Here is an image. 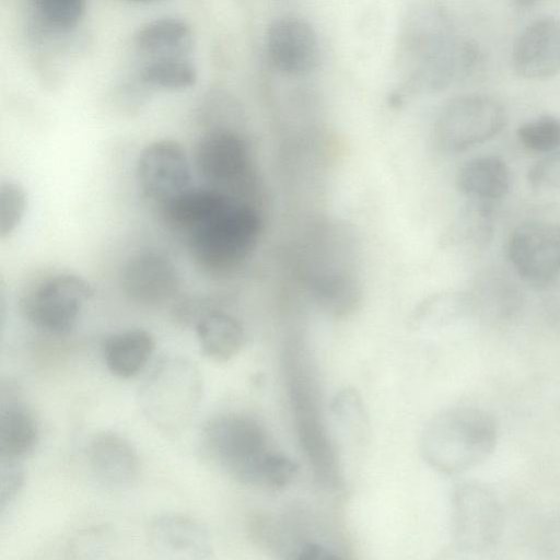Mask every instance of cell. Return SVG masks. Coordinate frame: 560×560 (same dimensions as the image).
I'll use <instances>...</instances> for the list:
<instances>
[{
  "label": "cell",
  "mask_w": 560,
  "mask_h": 560,
  "mask_svg": "<svg viewBox=\"0 0 560 560\" xmlns=\"http://www.w3.org/2000/svg\"><path fill=\"white\" fill-rule=\"evenodd\" d=\"M14 464L2 463L1 504H4L19 491L23 481L22 474Z\"/></svg>",
  "instance_id": "cell-30"
},
{
  "label": "cell",
  "mask_w": 560,
  "mask_h": 560,
  "mask_svg": "<svg viewBox=\"0 0 560 560\" xmlns=\"http://www.w3.org/2000/svg\"><path fill=\"white\" fill-rule=\"evenodd\" d=\"M135 46L145 61L188 58L194 47V34L180 19L160 18L138 30Z\"/></svg>",
  "instance_id": "cell-17"
},
{
  "label": "cell",
  "mask_w": 560,
  "mask_h": 560,
  "mask_svg": "<svg viewBox=\"0 0 560 560\" xmlns=\"http://www.w3.org/2000/svg\"><path fill=\"white\" fill-rule=\"evenodd\" d=\"M199 173L214 188H229L233 197L254 189V173L247 143L235 131L215 129L203 135L195 150ZM241 199V198H240Z\"/></svg>",
  "instance_id": "cell-10"
},
{
  "label": "cell",
  "mask_w": 560,
  "mask_h": 560,
  "mask_svg": "<svg viewBox=\"0 0 560 560\" xmlns=\"http://www.w3.org/2000/svg\"><path fill=\"white\" fill-rule=\"evenodd\" d=\"M229 196L214 187L189 188L160 206L166 223L187 235L218 210Z\"/></svg>",
  "instance_id": "cell-22"
},
{
  "label": "cell",
  "mask_w": 560,
  "mask_h": 560,
  "mask_svg": "<svg viewBox=\"0 0 560 560\" xmlns=\"http://www.w3.org/2000/svg\"><path fill=\"white\" fill-rule=\"evenodd\" d=\"M261 229L256 206L229 196L218 210L187 234L190 256L203 272L228 275L252 254Z\"/></svg>",
  "instance_id": "cell-3"
},
{
  "label": "cell",
  "mask_w": 560,
  "mask_h": 560,
  "mask_svg": "<svg viewBox=\"0 0 560 560\" xmlns=\"http://www.w3.org/2000/svg\"><path fill=\"white\" fill-rule=\"evenodd\" d=\"M200 349L205 357L214 362H226L243 348L245 331L233 315L212 308L196 324Z\"/></svg>",
  "instance_id": "cell-20"
},
{
  "label": "cell",
  "mask_w": 560,
  "mask_h": 560,
  "mask_svg": "<svg viewBox=\"0 0 560 560\" xmlns=\"http://www.w3.org/2000/svg\"><path fill=\"white\" fill-rule=\"evenodd\" d=\"M125 294L133 302L156 306L172 300L179 288L174 265L164 256L143 252L132 256L121 276Z\"/></svg>",
  "instance_id": "cell-14"
},
{
  "label": "cell",
  "mask_w": 560,
  "mask_h": 560,
  "mask_svg": "<svg viewBox=\"0 0 560 560\" xmlns=\"http://www.w3.org/2000/svg\"><path fill=\"white\" fill-rule=\"evenodd\" d=\"M266 52L271 66L288 77H304L319 61V40L314 27L298 16H282L266 32Z\"/></svg>",
  "instance_id": "cell-11"
},
{
  "label": "cell",
  "mask_w": 560,
  "mask_h": 560,
  "mask_svg": "<svg viewBox=\"0 0 560 560\" xmlns=\"http://www.w3.org/2000/svg\"><path fill=\"white\" fill-rule=\"evenodd\" d=\"M202 444L210 458L230 477L259 487L261 471L272 451L256 420L240 413L218 416L205 427Z\"/></svg>",
  "instance_id": "cell-4"
},
{
  "label": "cell",
  "mask_w": 560,
  "mask_h": 560,
  "mask_svg": "<svg viewBox=\"0 0 560 560\" xmlns=\"http://www.w3.org/2000/svg\"><path fill=\"white\" fill-rule=\"evenodd\" d=\"M197 69L188 58L148 60L140 70L141 81L154 89L183 91L197 81Z\"/></svg>",
  "instance_id": "cell-24"
},
{
  "label": "cell",
  "mask_w": 560,
  "mask_h": 560,
  "mask_svg": "<svg viewBox=\"0 0 560 560\" xmlns=\"http://www.w3.org/2000/svg\"><path fill=\"white\" fill-rule=\"evenodd\" d=\"M86 455L96 479L112 490H127L138 480V455L129 442L116 433L95 435L89 443Z\"/></svg>",
  "instance_id": "cell-15"
},
{
  "label": "cell",
  "mask_w": 560,
  "mask_h": 560,
  "mask_svg": "<svg viewBox=\"0 0 560 560\" xmlns=\"http://www.w3.org/2000/svg\"><path fill=\"white\" fill-rule=\"evenodd\" d=\"M199 377L190 364L165 361L148 380L143 405L148 416L161 428L177 430L191 417L199 398Z\"/></svg>",
  "instance_id": "cell-7"
},
{
  "label": "cell",
  "mask_w": 560,
  "mask_h": 560,
  "mask_svg": "<svg viewBox=\"0 0 560 560\" xmlns=\"http://www.w3.org/2000/svg\"><path fill=\"white\" fill-rule=\"evenodd\" d=\"M38 429L33 416L16 406L3 409L0 416V457L2 463H15L33 451Z\"/></svg>",
  "instance_id": "cell-23"
},
{
  "label": "cell",
  "mask_w": 560,
  "mask_h": 560,
  "mask_svg": "<svg viewBox=\"0 0 560 560\" xmlns=\"http://www.w3.org/2000/svg\"><path fill=\"white\" fill-rule=\"evenodd\" d=\"M137 178L142 192L160 205L189 189L190 167L184 149L170 139L149 143L138 158Z\"/></svg>",
  "instance_id": "cell-12"
},
{
  "label": "cell",
  "mask_w": 560,
  "mask_h": 560,
  "mask_svg": "<svg viewBox=\"0 0 560 560\" xmlns=\"http://www.w3.org/2000/svg\"><path fill=\"white\" fill-rule=\"evenodd\" d=\"M458 223L459 241L475 248L487 246L494 232L493 202L469 199Z\"/></svg>",
  "instance_id": "cell-25"
},
{
  "label": "cell",
  "mask_w": 560,
  "mask_h": 560,
  "mask_svg": "<svg viewBox=\"0 0 560 560\" xmlns=\"http://www.w3.org/2000/svg\"><path fill=\"white\" fill-rule=\"evenodd\" d=\"M480 50L457 36L443 8L416 1L406 12L398 42V62L406 88L413 93L442 91L471 74Z\"/></svg>",
  "instance_id": "cell-1"
},
{
  "label": "cell",
  "mask_w": 560,
  "mask_h": 560,
  "mask_svg": "<svg viewBox=\"0 0 560 560\" xmlns=\"http://www.w3.org/2000/svg\"><path fill=\"white\" fill-rule=\"evenodd\" d=\"M498 442V424L487 411L455 407L436 415L421 436V452L435 470L453 475L487 459Z\"/></svg>",
  "instance_id": "cell-2"
},
{
  "label": "cell",
  "mask_w": 560,
  "mask_h": 560,
  "mask_svg": "<svg viewBox=\"0 0 560 560\" xmlns=\"http://www.w3.org/2000/svg\"><path fill=\"white\" fill-rule=\"evenodd\" d=\"M94 290L83 278L63 273L38 283L22 300L21 308L35 327L54 335L70 332L81 307Z\"/></svg>",
  "instance_id": "cell-8"
},
{
  "label": "cell",
  "mask_w": 560,
  "mask_h": 560,
  "mask_svg": "<svg viewBox=\"0 0 560 560\" xmlns=\"http://www.w3.org/2000/svg\"><path fill=\"white\" fill-rule=\"evenodd\" d=\"M37 14L56 30H69L82 18L86 0H31Z\"/></svg>",
  "instance_id": "cell-27"
},
{
  "label": "cell",
  "mask_w": 560,
  "mask_h": 560,
  "mask_svg": "<svg viewBox=\"0 0 560 560\" xmlns=\"http://www.w3.org/2000/svg\"><path fill=\"white\" fill-rule=\"evenodd\" d=\"M27 205L24 188L15 182H4L0 186V237L5 238L23 219Z\"/></svg>",
  "instance_id": "cell-28"
},
{
  "label": "cell",
  "mask_w": 560,
  "mask_h": 560,
  "mask_svg": "<svg viewBox=\"0 0 560 560\" xmlns=\"http://www.w3.org/2000/svg\"><path fill=\"white\" fill-rule=\"evenodd\" d=\"M506 122L503 104L488 94L471 93L450 100L440 109L433 137L444 152L455 153L483 143Z\"/></svg>",
  "instance_id": "cell-5"
},
{
  "label": "cell",
  "mask_w": 560,
  "mask_h": 560,
  "mask_svg": "<svg viewBox=\"0 0 560 560\" xmlns=\"http://www.w3.org/2000/svg\"><path fill=\"white\" fill-rule=\"evenodd\" d=\"M506 256L524 282L537 288L548 285L560 273V222L520 224L509 236Z\"/></svg>",
  "instance_id": "cell-9"
},
{
  "label": "cell",
  "mask_w": 560,
  "mask_h": 560,
  "mask_svg": "<svg viewBox=\"0 0 560 560\" xmlns=\"http://www.w3.org/2000/svg\"><path fill=\"white\" fill-rule=\"evenodd\" d=\"M127 1L142 3V2H148V1H151V0H127Z\"/></svg>",
  "instance_id": "cell-32"
},
{
  "label": "cell",
  "mask_w": 560,
  "mask_h": 560,
  "mask_svg": "<svg viewBox=\"0 0 560 560\" xmlns=\"http://www.w3.org/2000/svg\"><path fill=\"white\" fill-rule=\"evenodd\" d=\"M529 186L539 191L560 190V149L544 154L528 168Z\"/></svg>",
  "instance_id": "cell-29"
},
{
  "label": "cell",
  "mask_w": 560,
  "mask_h": 560,
  "mask_svg": "<svg viewBox=\"0 0 560 560\" xmlns=\"http://www.w3.org/2000/svg\"><path fill=\"white\" fill-rule=\"evenodd\" d=\"M503 530L497 495L479 482L458 485L452 495V533L456 546L470 553L492 550Z\"/></svg>",
  "instance_id": "cell-6"
},
{
  "label": "cell",
  "mask_w": 560,
  "mask_h": 560,
  "mask_svg": "<svg viewBox=\"0 0 560 560\" xmlns=\"http://www.w3.org/2000/svg\"><path fill=\"white\" fill-rule=\"evenodd\" d=\"M512 66L528 80L560 73V19L545 16L529 23L514 42Z\"/></svg>",
  "instance_id": "cell-13"
},
{
  "label": "cell",
  "mask_w": 560,
  "mask_h": 560,
  "mask_svg": "<svg viewBox=\"0 0 560 560\" xmlns=\"http://www.w3.org/2000/svg\"><path fill=\"white\" fill-rule=\"evenodd\" d=\"M511 171L497 155H480L466 161L456 174V185L468 199L494 202L511 187Z\"/></svg>",
  "instance_id": "cell-18"
},
{
  "label": "cell",
  "mask_w": 560,
  "mask_h": 560,
  "mask_svg": "<svg viewBox=\"0 0 560 560\" xmlns=\"http://www.w3.org/2000/svg\"><path fill=\"white\" fill-rule=\"evenodd\" d=\"M155 347L153 336L143 329H131L108 337L103 354L107 369L116 376L137 375L149 361Z\"/></svg>",
  "instance_id": "cell-21"
},
{
  "label": "cell",
  "mask_w": 560,
  "mask_h": 560,
  "mask_svg": "<svg viewBox=\"0 0 560 560\" xmlns=\"http://www.w3.org/2000/svg\"><path fill=\"white\" fill-rule=\"evenodd\" d=\"M537 0H515V3L522 8H528L533 5Z\"/></svg>",
  "instance_id": "cell-31"
},
{
  "label": "cell",
  "mask_w": 560,
  "mask_h": 560,
  "mask_svg": "<svg viewBox=\"0 0 560 560\" xmlns=\"http://www.w3.org/2000/svg\"><path fill=\"white\" fill-rule=\"evenodd\" d=\"M149 541L154 551L166 558L203 559L211 551L206 529L195 520L177 514H165L149 526Z\"/></svg>",
  "instance_id": "cell-16"
},
{
  "label": "cell",
  "mask_w": 560,
  "mask_h": 560,
  "mask_svg": "<svg viewBox=\"0 0 560 560\" xmlns=\"http://www.w3.org/2000/svg\"><path fill=\"white\" fill-rule=\"evenodd\" d=\"M472 313L492 327L513 323L521 313L523 296L516 284L504 275H486L479 288L470 294Z\"/></svg>",
  "instance_id": "cell-19"
},
{
  "label": "cell",
  "mask_w": 560,
  "mask_h": 560,
  "mask_svg": "<svg viewBox=\"0 0 560 560\" xmlns=\"http://www.w3.org/2000/svg\"><path fill=\"white\" fill-rule=\"evenodd\" d=\"M520 143L529 151L549 153L560 149V118L542 115L520 126L516 131Z\"/></svg>",
  "instance_id": "cell-26"
}]
</instances>
